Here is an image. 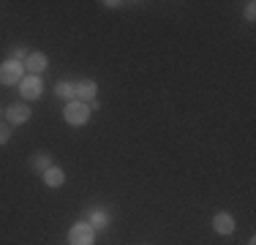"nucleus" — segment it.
<instances>
[{
	"label": "nucleus",
	"instance_id": "obj_1",
	"mask_svg": "<svg viewBox=\"0 0 256 245\" xmlns=\"http://www.w3.org/2000/svg\"><path fill=\"white\" fill-rule=\"evenodd\" d=\"M63 118H66V122H71V126H84V122L90 120V106L82 101H71V104H66Z\"/></svg>",
	"mask_w": 256,
	"mask_h": 245
},
{
	"label": "nucleus",
	"instance_id": "obj_2",
	"mask_svg": "<svg viewBox=\"0 0 256 245\" xmlns=\"http://www.w3.org/2000/svg\"><path fill=\"white\" fill-rule=\"evenodd\" d=\"M93 240H96V229L90 224L79 220V224L71 226V232H68V242L71 245H93Z\"/></svg>",
	"mask_w": 256,
	"mask_h": 245
},
{
	"label": "nucleus",
	"instance_id": "obj_3",
	"mask_svg": "<svg viewBox=\"0 0 256 245\" xmlns=\"http://www.w3.org/2000/svg\"><path fill=\"white\" fill-rule=\"evenodd\" d=\"M22 63H14V60H6L0 66V84H20L22 82Z\"/></svg>",
	"mask_w": 256,
	"mask_h": 245
},
{
	"label": "nucleus",
	"instance_id": "obj_4",
	"mask_svg": "<svg viewBox=\"0 0 256 245\" xmlns=\"http://www.w3.org/2000/svg\"><path fill=\"white\" fill-rule=\"evenodd\" d=\"M20 88H22V98L25 101H36L41 96V90H44V82H41V76H25L20 82Z\"/></svg>",
	"mask_w": 256,
	"mask_h": 245
},
{
	"label": "nucleus",
	"instance_id": "obj_5",
	"mask_svg": "<svg viewBox=\"0 0 256 245\" xmlns=\"http://www.w3.org/2000/svg\"><path fill=\"white\" fill-rule=\"evenodd\" d=\"M96 93H98V84H96L93 79H82V82L74 84V98H76V101H82V104L93 101Z\"/></svg>",
	"mask_w": 256,
	"mask_h": 245
},
{
	"label": "nucleus",
	"instance_id": "obj_6",
	"mask_svg": "<svg viewBox=\"0 0 256 245\" xmlns=\"http://www.w3.org/2000/svg\"><path fill=\"white\" fill-rule=\"evenodd\" d=\"M6 120H8L11 126L28 122L30 120V106H28V104H11V106L6 109Z\"/></svg>",
	"mask_w": 256,
	"mask_h": 245
},
{
	"label": "nucleus",
	"instance_id": "obj_7",
	"mask_svg": "<svg viewBox=\"0 0 256 245\" xmlns=\"http://www.w3.org/2000/svg\"><path fill=\"white\" fill-rule=\"evenodd\" d=\"M46 66H50V60H46V54H41V52L28 54V60H25V71H30V76H38L41 71H46Z\"/></svg>",
	"mask_w": 256,
	"mask_h": 245
},
{
	"label": "nucleus",
	"instance_id": "obj_8",
	"mask_svg": "<svg viewBox=\"0 0 256 245\" xmlns=\"http://www.w3.org/2000/svg\"><path fill=\"white\" fill-rule=\"evenodd\" d=\"M212 229H216L218 234H232V232H234V218H232L229 212H216V218H212Z\"/></svg>",
	"mask_w": 256,
	"mask_h": 245
},
{
	"label": "nucleus",
	"instance_id": "obj_9",
	"mask_svg": "<svg viewBox=\"0 0 256 245\" xmlns=\"http://www.w3.org/2000/svg\"><path fill=\"white\" fill-rule=\"evenodd\" d=\"M88 224L93 226V229H104V226H109V212L101 210V207L88 210Z\"/></svg>",
	"mask_w": 256,
	"mask_h": 245
},
{
	"label": "nucleus",
	"instance_id": "obj_10",
	"mask_svg": "<svg viewBox=\"0 0 256 245\" xmlns=\"http://www.w3.org/2000/svg\"><path fill=\"white\" fill-rule=\"evenodd\" d=\"M63 180H66V172L60 169V166H50V169L44 172V182L50 188H60V186H63Z\"/></svg>",
	"mask_w": 256,
	"mask_h": 245
},
{
	"label": "nucleus",
	"instance_id": "obj_11",
	"mask_svg": "<svg viewBox=\"0 0 256 245\" xmlns=\"http://www.w3.org/2000/svg\"><path fill=\"white\" fill-rule=\"evenodd\" d=\"M30 166H33V172L44 174V172L52 166V158L46 156V152H36V156H33V161H30Z\"/></svg>",
	"mask_w": 256,
	"mask_h": 245
},
{
	"label": "nucleus",
	"instance_id": "obj_12",
	"mask_svg": "<svg viewBox=\"0 0 256 245\" xmlns=\"http://www.w3.org/2000/svg\"><path fill=\"white\" fill-rule=\"evenodd\" d=\"M54 96H60V98H66V101H76V98H74V84H71V82H58V84H54Z\"/></svg>",
	"mask_w": 256,
	"mask_h": 245
},
{
	"label": "nucleus",
	"instance_id": "obj_13",
	"mask_svg": "<svg viewBox=\"0 0 256 245\" xmlns=\"http://www.w3.org/2000/svg\"><path fill=\"white\" fill-rule=\"evenodd\" d=\"M8 60H14V63H22V60H28L25 49H14V52H11V58H8Z\"/></svg>",
	"mask_w": 256,
	"mask_h": 245
},
{
	"label": "nucleus",
	"instance_id": "obj_14",
	"mask_svg": "<svg viewBox=\"0 0 256 245\" xmlns=\"http://www.w3.org/2000/svg\"><path fill=\"white\" fill-rule=\"evenodd\" d=\"M246 20L248 22L256 20V3H246Z\"/></svg>",
	"mask_w": 256,
	"mask_h": 245
},
{
	"label": "nucleus",
	"instance_id": "obj_15",
	"mask_svg": "<svg viewBox=\"0 0 256 245\" xmlns=\"http://www.w3.org/2000/svg\"><path fill=\"white\" fill-rule=\"evenodd\" d=\"M11 139V128L8 126H0V144H6Z\"/></svg>",
	"mask_w": 256,
	"mask_h": 245
}]
</instances>
